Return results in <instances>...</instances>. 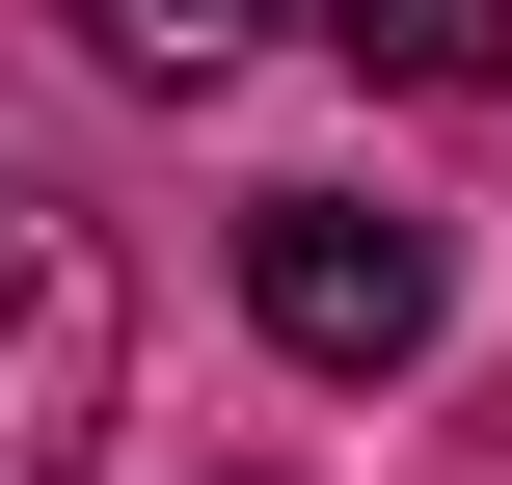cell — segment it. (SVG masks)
<instances>
[{"instance_id":"cell-1","label":"cell","mask_w":512,"mask_h":485,"mask_svg":"<svg viewBox=\"0 0 512 485\" xmlns=\"http://www.w3.org/2000/svg\"><path fill=\"white\" fill-rule=\"evenodd\" d=\"M108 405H135V270H108L81 189L0 162V485H81V459H108Z\"/></svg>"},{"instance_id":"cell-3","label":"cell","mask_w":512,"mask_h":485,"mask_svg":"<svg viewBox=\"0 0 512 485\" xmlns=\"http://www.w3.org/2000/svg\"><path fill=\"white\" fill-rule=\"evenodd\" d=\"M351 81H405V108H512V0H297Z\"/></svg>"},{"instance_id":"cell-2","label":"cell","mask_w":512,"mask_h":485,"mask_svg":"<svg viewBox=\"0 0 512 485\" xmlns=\"http://www.w3.org/2000/svg\"><path fill=\"white\" fill-rule=\"evenodd\" d=\"M243 324H270L297 378H405V351L459 324V270H432V216H378V189H270V216H243Z\"/></svg>"},{"instance_id":"cell-4","label":"cell","mask_w":512,"mask_h":485,"mask_svg":"<svg viewBox=\"0 0 512 485\" xmlns=\"http://www.w3.org/2000/svg\"><path fill=\"white\" fill-rule=\"evenodd\" d=\"M243 27H270V0H81V54H108V81H162V108H189V81H243Z\"/></svg>"}]
</instances>
